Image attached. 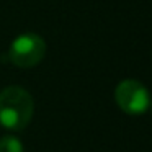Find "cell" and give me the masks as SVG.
Here are the masks:
<instances>
[{
    "instance_id": "obj_2",
    "label": "cell",
    "mask_w": 152,
    "mask_h": 152,
    "mask_svg": "<svg viewBox=\"0 0 152 152\" xmlns=\"http://www.w3.org/2000/svg\"><path fill=\"white\" fill-rule=\"evenodd\" d=\"M46 54V43L39 34L23 33L13 39L8 49V59L13 66L28 69L43 61Z\"/></svg>"
},
{
    "instance_id": "obj_1",
    "label": "cell",
    "mask_w": 152,
    "mask_h": 152,
    "mask_svg": "<svg viewBox=\"0 0 152 152\" xmlns=\"http://www.w3.org/2000/svg\"><path fill=\"white\" fill-rule=\"evenodd\" d=\"M34 111L33 96L17 85L0 92V124L10 131H21L30 124Z\"/></svg>"
},
{
    "instance_id": "obj_4",
    "label": "cell",
    "mask_w": 152,
    "mask_h": 152,
    "mask_svg": "<svg viewBox=\"0 0 152 152\" xmlns=\"http://www.w3.org/2000/svg\"><path fill=\"white\" fill-rule=\"evenodd\" d=\"M0 152H25L23 144L15 136H5L0 139Z\"/></svg>"
},
{
    "instance_id": "obj_3",
    "label": "cell",
    "mask_w": 152,
    "mask_h": 152,
    "mask_svg": "<svg viewBox=\"0 0 152 152\" xmlns=\"http://www.w3.org/2000/svg\"><path fill=\"white\" fill-rule=\"evenodd\" d=\"M115 100L116 105L124 113L136 116V115H142L149 110L151 93L141 82H137L134 79H126L116 87Z\"/></svg>"
},
{
    "instance_id": "obj_5",
    "label": "cell",
    "mask_w": 152,
    "mask_h": 152,
    "mask_svg": "<svg viewBox=\"0 0 152 152\" xmlns=\"http://www.w3.org/2000/svg\"><path fill=\"white\" fill-rule=\"evenodd\" d=\"M149 110L152 111V100H151V105H149Z\"/></svg>"
}]
</instances>
